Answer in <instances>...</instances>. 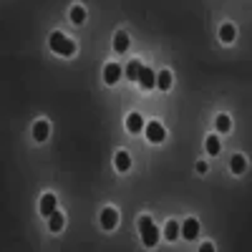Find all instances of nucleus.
Returning <instances> with one entry per match:
<instances>
[{"label":"nucleus","mask_w":252,"mask_h":252,"mask_svg":"<svg viewBox=\"0 0 252 252\" xmlns=\"http://www.w3.org/2000/svg\"><path fill=\"white\" fill-rule=\"evenodd\" d=\"M51 48H53V53H58V56H73L76 53V43L71 38H66L61 31H53L51 33Z\"/></svg>","instance_id":"f257e3e1"},{"label":"nucleus","mask_w":252,"mask_h":252,"mask_svg":"<svg viewBox=\"0 0 252 252\" xmlns=\"http://www.w3.org/2000/svg\"><path fill=\"white\" fill-rule=\"evenodd\" d=\"M139 232H141V240L146 247H157L159 242V229L154 227L152 217H139Z\"/></svg>","instance_id":"f03ea898"},{"label":"nucleus","mask_w":252,"mask_h":252,"mask_svg":"<svg viewBox=\"0 0 252 252\" xmlns=\"http://www.w3.org/2000/svg\"><path fill=\"white\" fill-rule=\"evenodd\" d=\"M146 139H149L152 144H161L166 139V129L159 121H149V124H146Z\"/></svg>","instance_id":"7ed1b4c3"},{"label":"nucleus","mask_w":252,"mask_h":252,"mask_svg":"<svg viewBox=\"0 0 252 252\" xmlns=\"http://www.w3.org/2000/svg\"><path fill=\"white\" fill-rule=\"evenodd\" d=\"M139 86H141L144 91H149V89H154V86H157V73H154L149 66H141V73H139Z\"/></svg>","instance_id":"20e7f679"},{"label":"nucleus","mask_w":252,"mask_h":252,"mask_svg":"<svg viewBox=\"0 0 252 252\" xmlns=\"http://www.w3.org/2000/svg\"><path fill=\"white\" fill-rule=\"evenodd\" d=\"M116 224H119V212L114 207H106L101 212V227L103 229H116Z\"/></svg>","instance_id":"39448f33"},{"label":"nucleus","mask_w":252,"mask_h":252,"mask_svg":"<svg viewBox=\"0 0 252 252\" xmlns=\"http://www.w3.org/2000/svg\"><path fill=\"white\" fill-rule=\"evenodd\" d=\"M48 134H51V124H48L46 119H40V121L33 124V139H35V141H46Z\"/></svg>","instance_id":"423d86ee"},{"label":"nucleus","mask_w":252,"mask_h":252,"mask_svg":"<svg viewBox=\"0 0 252 252\" xmlns=\"http://www.w3.org/2000/svg\"><path fill=\"white\" fill-rule=\"evenodd\" d=\"M56 204H58L56 194H43V197H40V215L51 217V215L56 212Z\"/></svg>","instance_id":"0eeeda50"},{"label":"nucleus","mask_w":252,"mask_h":252,"mask_svg":"<svg viewBox=\"0 0 252 252\" xmlns=\"http://www.w3.org/2000/svg\"><path fill=\"white\" fill-rule=\"evenodd\" d=\"M182 235H184L187 240H197V237H199V222H197L194 217H189V220L182 224Z\"/></svg>","instance_id":"6e6552de"},{"label":"nucleus","mask_w":252,"mask_h":252,"mask_svg":"<svg viewBox=\"0 0 252 252\" xmlns=\"http://www.w3.org/2000/svg\"><path fill=\"white\" fill-rule=\"evenodd\" d=\"M121 66H119V63H109V66L106 68H103V81H106V83H116L119 78H121Z\"/></svg>","instance_id":"1a4fd4ad"},{"label":"nucleus","mask_w":252,"mask_h":252,"mask_svg":"<svg viewBox=\"0 0 252 252\" xmlns=\"http://www.w3.org/2000/svg\"><path fill=\"white\" fill-rule=\"evenodd\" d=\"M126 129H129L131 134H139L141 129H144V119H141V114H129L126 116Z\"/></svg>","instance_id":"9d476101"},{"label":"nucleus","mask_w":252,"mask_h":252,"mask_svg":"<svg viewBox=\"0 0 252 252\" xmlns=\"http://www.w3.org/2000/svg\"><path fill=\"white\" fill-rule=\"evenodd\" d=\"M114 164H116L119 172H129V169H131V157L126 154V152H119V154L114 157Z\"/></svg>","instance_id":"9b49d317"},{"label":"nucleus","mask_w":252,"mask_h":252,"mask_svg":"<svg viewBox=\"0 0 252 252\" xmlns=\"http://www.w3.org/2000/svg\"><path fill=\"white\" fill-rule=\"evenodd\" d=\"M229 169H232L235 174H245V169H247V159H245L242 154H235L232 159H229Z\"/></svg>","instance_id":"f8f14e48"},{"label":"nucleus","mask_w":252,"mask_h":252,"mask_svg":"<svg viewBox=\"0 0 252 252\" xmlns=\"http://www.w3.org/2000/svg\"><path fill=\"white\" fill-rule=\"evenodd\" d=\"M63 224H66V217H63L61 212H53V215L48 217V229H51V232H61Z\"/></svg>","instance_id":"ddd939ff"},{"label":"nucleus","mask_w":252,"mask_h":252,"mask_svg":"<svg viewBox=\"0 0 252 252\" xmlns=\"http://www.w3.org/2000/svg\"><path fill=\"white\" fill-rule=\"evenodd\" d=\"M157 89H161V91H169L172 89V73L169 71L157 73Z\"/></svg>","instance_id":"4468645a"},{"label":"nucleus","mask_w":252,"mask_h":252,"mask_svg":"<svg viewBox=\"0 0 252 252\" xmlns=\"http://www.w3.org/2000/svg\"><path fill=\"white\" fill-rule=\"evenodd\" d=\"M215 126H217L220 134H229V129H232V121H229L227 114H220V116L215 119Z\"/></svg>","instance_id":"2eb2a0df"},{"label":"nucleus","mask_w":252,"mask_h":252,"mask_svg":"<svg viewBox=\"0 0 252 252\" xmlns=\"http://www.w3.org/2000/svg\"><path fill=\"white\" fill-rule=\"evenodd\" d=\"M139 73H141V63L139 61H129V63H126V78H129V81H139Z\"/></svg>","instance_id":"dca6fc26"},{"label":"nucleus","mask_w":252,"mask_h":252,"mask_svg":"<svg viewBox=\"0 0 252 252\" xmlns=\"http://www.w3.org/2000/svg\"><path fill=\"white\" fill-rule=\"evenodd\" d=\"M235 35H237V31H235V26H232V23H224V26L220 28V38L224 40V43H232Z\"/></svg>","instance_id":"f3484780"},{"label":"nucleus","mask_w":252,"mask_h":252,"mask_svg":"<svg viewBox=\"0 0 252 252\" xmlns=\"http://www.w3.org/2000/svg\"><path fill=\"white\" fill-rule=\"evenodd\" d=\"M114 48H116L119 53H124L126 48H129V35H126L124 31H119V33L114 35Z\"/></svg>","instance_id":"a211bd4d"},{"label":"nucleus","mask_w":252,"mask_h":252,"mask_svg":"<svg viewBox=\"0 0 252 252\" xmlns=\"http://www.w3.org/2000/svg\"><path fill=\"white\" fill-rule=\"evenodd\" d=\"M179 232H182V224H177V222H166V227H164V237H166V240H177Z\"/></svg>","instance_id":"6ab92c4d"},{"label":"nucleus","mask_w":252,"mask_h":252,"mask_svg":"<svg viewBox=\"0 0 252 252\" xmlns=\"http://www.w3.org/2000/svg\"><path fill=\"white\" fill-rule=\"evenodd\" d=\"M71 20H73L76 26H81L83 20H86V8H83V5H73L71 8Z\"/></svg>","instance_id":"aec40b11"},{"label":"nucleus","mask_w":252,"mask_h":252,"mask_svg":"<svg viewBox=\"0 0 252 252\" xmlns=\"http://www.w3.org/2000/svg\"><path fill=\"white\" fill-rule=\"evenodd\" d=\"M220 149H222L220 139H217V136H207V152L212 154V157H217V154H220Z\"/></svg>","instance_id":"412c9836"},{"label":"nucleus","mask_w":252,"mask_h":252,"mask_svg":"<svg viewBox=\"0 0 252 252\" xmlns=\"http://www.w3.org/2000/svg\"><path fill=\"white\" fill-rule=\"evenodd\" d=\"M199 252H215V245H212V242H204V245L199 247Z\"/></svg>","instance_id":"4be33fe9"},{"label":"nucleus","mask_w":252,"mask_h":252,"mask_svg":"<svg viewBox=\"0 0 252 252\" xmlns=\"http://www.w3.org/2000/svg\"><path fill=\"white\" fill-rule=\"evenodd\" d=\"M197 172H199V174L207 172V161H197Z\"/></svg>","instance_id":"5701e85b"}]
</instances>
